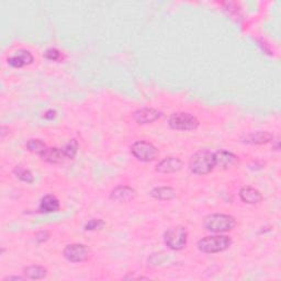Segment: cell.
<instances>
[{
    "mask_svg": "<svg viewBox=\"0 0 281 281\" xmlns=\"http://www.w3.org/2000/svg\"><path fill=\"white\" fill-rule=\"evenodd\" d=\"M232 240L226 235L206 236L198 242V248L206 254L221 253L231 246Z\"/></svg>",
    "mask_w": 281,
    "mask_h": 281,
    "instance_id": "4",
    "label": "cell"
},
{
    "mask_svg": "<svg viewBox=\"0 0 281 281\" xmlns=\"http://www.w3.org/2000/svg\"><path fill=\"white\" fill-rule=\"evenodd\" d=\"M24 272H25V276L27 279H32V280L43 279V278H45L48 275L46 268H44V267H42V266H38V265L29 266V267L25 268Z\"/></svg>",
    "mask_w": 281,
    "mask_h": 281,
    "instance_id": "17",
    "label": "cell"
},
{
    "mask_svg": "<svg viewBox=\"0 0 281 281\" xmlns=\"http://www.w3.org/2000/svg\"><path fill=\"white\" fill-rule=\"evenodd\" d=\"M136 192L134 189H132L127 186L116 187L112 192H111L110 198L116 202H129L135 198Z\"/></svg>",
    "mask_w": 281,
    "mask_h": 281,
    "instance_id": "12",
    "label": "cell"
},
{
    "mask_svg": "<svg viewBox=\"0 0 281 281\" xmlns=\"http://www.w3.org/2000/svg\"><path fill=\"white\" fill-rule=\"evenodd\" d=\"M46 147L48 146L45 145V143H43L41 139H30L28 140L27 143V149L30 152L38 155H40L44 150L46 149Z\"/></svg>",
    "mask_w": 281,
    "mask_h": 281,
    "instance_id": "19",
    "label": "cell"
},
{
    "mask_svg": "<svg viewBox=\"0 0 281 281\" xmlns=\"http://www.w3.org/2000/svg\"><path fill=\"white\" fill-rule=\"evenodd\" d=\"M162 116V113L158 110H155L152 108H144L139 109L134 113V120L138 124H149L152 122L157 121Z\"/></svg>",
    "mask_w": 281,
    "mask_h": 281,
    "instance_id": "9",
    "label": "cell"
},
{
    "mask_svg": "<svg viewBox=\"0 0 281 281\" xmlns=\"http://www.w3.org/2000/svg\"><path fill=\"white\" fill-rule=\"evenodd\" d=\"M169 127L178 131H194L199 127V121L190 113L177 112L169 118Z\"/></svg>",
    "mask_w": 281,
    "mask_h": 281,
    "instance_id": "6",
    "label": "cell"
},
{
    "mask_svg": "<svg viewBox=\"0 0 281 281\" xmlns=\"http://www.w3.org/2000/svg\"><path fill=\"white\" fill-rule=\"evenodd\" d=\"M90 251L83 244H71L64 249V257L72 263H81L89 258Z\"/></svg>",
    "mask_w": 281,
    "mask_h": 281,
    "instance_id": "8",
    "label": "cell"
},
{
    "mask_svg": "<svg viewBox=\"0 0 281 281\" xmlns=\"http://www.w3.org/2000/svg\"><path fill=\"white\" fill-rule=\"evenodd\" d=\"M60 210V201L58 199L52 195H48L44 197L40 206H39V212L41 213H52V212H56Z\"/></svg>",
    "mask_w": 281,
    "mask_h": 281,
    "instance_id": "15",
    "label": "cell"
},
{
    "mask_svg": "<svg viewBox=\"0 0 281 281\" xmlns=\"http://www.w3.org/2000/svg\"><path fill=\"white\" fill-rule=\"evenodd\" d=\"M204 227L213 233H224L233 230L236 225V221L233 217L227 214L216 213L208 216L204 219Z\"/></svg>",
    "mask_w": 281,
    "mask_h": 281,
    "instance_id": "3",
    "label": "cell"
},
{
    "mask_svg": "<svg viewBox=\"0 0 281 281\" xmlns=\"http://www.w3.org/2000/svg\"><path fill=\"white\" fill-rule=\"evenodd\" d=\"M33 62V55L27 50H19L11 57L8 58V64L11 67L21 68Z\"/></svg>",
    "mask_w": 281,
    "mask_h": 281,
    "instance_id": "10",
    "label": "cell"
},
{
    "mask_svg": "<svg viewBox=\"0 0 281 281\" xmlns=\"http://www.w3.org/2000/svg\"><path fill=\"white\" fill-rule=\"evenodd\" d=\"M14 175H16L18 178L22 181L25 182H29V183H32L34 178H33V175L30 171H28V169L24 168L22 166H17L16 168H14L13 171Z\"/></svg>",
    "mask_w": 281,
    "mask_h": 281,
    "instance_id": "18",
    "label": "cell"
},
{
    "mask_svg": "<svg viewBox=\"0 0 281 281\" xmlns=\"http://www.w3.org/2000/svg\"><path fill=\"white\" fill-rule=\"evenodd\" d=\"M151 195L157 200L169 201L176 197V191L172 187H157L152 190Z\"/></svg>",
    "mask_w": 281,
    "mask_h": 281,
    "instance_id": "16",
    "label": "cell"
},
{
    "mask_svg": "<svg viewBox=\"0 0 281 281\" xmlns=\"http://www.w3.org/2000/svg\"><path fill=\"white\" fill-rule=\"evenodd\" d=\"M78 152V142L76 139H71L65 146L57 149V147H46L40 156L43 160L52 162V164H62L67 160L75 158Z\"/></svg>",
    "mask_w": 281,
    "mask_h": 281,
    "instance_id": "2",
    "label": "cell"
},
{
    "mask_svg": "<svg viewBox=\"0 0 281 281\" xmlns=\"http://www.w3.org/2000/svg\"><path fill=\"white\" fill-rule=\"evenodd\" d=\"M103 225H105V223H103V221L101 220H90L88 223L86 224L85 226V230L87 231H95V230H99V228H101Z\"/></svg>",
    "mask_w": 281,
    "mask_h": 281,
    "instance_id": "21",
    "label": "cell"
},
{
    "mask_svg": "<svg viewBox=\"0 0 281 281\" xmlns=\"http://www.w3.org/2000/svg\"><path fill=\"white\" fill-rule=\"evenodd\" d=\"M52 113H55V111H48V112H46V114L45 115H44V116H45L46 118V119H52V118H54L55 115H52Z\"/></svg>",
    "mask_w": 281,
    "mask_h": 281,
    "instance_id": "24",
    "label": "cell"
},
{
    "mask_svg": "<svg viewBox=\"0 0 281 281\" xmlns=\"http://www.w3.org/2000/svg\"><path fill=\"white\" fill-rule=\"evenodd\" d=\"M166 245L173 250H180L184 248L187 244V231L180 225L168 228L165 233Z\"/></svg>",
    "mask_w": 281,
    "mask_h": 281,
    "instance_id": "5",
    "label": "cell"
},
{
    "mask_svg": "<svg viewBox=\"0 0 281 281\" xmlns=\"http://www.w3.org/2000/svg\"><path fill=\"white\" fill-rule=\"evenodd\" d=\"M183 167V162L181 159L176 157H168L162 159L156 166V171L161 174H171L179 172Z\"/></svg>",
    "mask_w": 281,
    "mask_h": 281,
    "instance_id": "11",
    "label": "cell"
},
{
    "mask_svg": "<svg viewBox=\"0 0 281 281\" xmlns=\"http://www.w3.org/2000/svg\"><path fill=\"white\" fill-rule=\"evenodd\" d=\"M50 239V233L48 231H40L35 234V240L39 243L46 242Z\"/></svg>",
    "mask_w": 281,
    "mask_h": 281,
    "instance_id": "22",
    "label": "cell"
},
{
    "mask_svg": "<svg viewBox=\"0 0 281 281\" xmlns=\"http://www.w3.org/2000/svg\"><path fill=\"white\" fill-rule=\"evenodd\" d=\"M26 277H17V276H9V277H6L4 279V281H11V280H25Z\"/></svg>",
    "mask_w": 281,
    "mask_h": 281,
    "instance_id": "23",
    "label": "cell"
},
{
    "mask_svg": "<svg viewBox=\"0 0 281 281\" xmlns=\"http://www.w3.org/2000/svg\"><path fill=\"white\" fill-rule=\"evenodd\" d=\"M131 152L134 155V157L140 161H153L157 158L159 152L156 146L152 143L145 142V140H137L131 147Z\"/></svg>",
    "mask_w": 281,
    "mask_h": 281,
    "instance_id": "7",
    "label": "cell"
},
{
    "mask_svg": "<svg viewBox=\"0 0 281 281\" xmlns=\"http://www.w3.org/2000/svg\"><path fill=\"white\" fill-rule=\"evenodd\" d=\"M240 197L242 199V201L248 204H257L263 200V196L261 194V191L249 186L243 187L240 190Z\"/></svg>",
    "mask_w": 281,
    "mask_h": 281,
    "instance_id": "13",
    "label": "cell"
},
{
    "mask_svg": "<svg viewBox=\"0 0 281 281\" xmlns=\"http://www.w3.org/2000/svg\"><path fill=\"white\" fill-rule=\"evenodd\" d=\"M190 171L197 175L210 174L214 168L218 167V151L209 149L200 150L194 154L189 161Z\"/></svg>",
    "mask_w": 281,
    "mask_h": 281,
    "instance_id": "1",
    "label": "cell"
},
{
    "mask_svg": "<svg viewBox=\"0 0 281 281\" xmlns=\"http://www.w3.org/2000/svg\"><path fill=\"white\" fill-rule=\"evenodd\" d=\"M44 56L50 61H61V58H63V54L57 49H49L45 53H44Z\"/></svg>",
    "mask_w": 281,
    "mask_h": 281,
    "instance_id": "20",
    "label": "cell"
},
{
    "mask_svg": "<svg viewBox=\"0 0 281 281\" xmlns=\"http://www.w3.org/2000/svg\"><path fill=\"white\" fill-rule=\"evenodd\" d=\"M243 139L244 143L261 145L269 143L270 140L273 139V135L270 134L269 132H254L250 133V134H247Z\"/></svg>",
    "mask_w": 281,
    "mask_h": 281,
    "instance_id": "14",
    "label": "cell"
}]
</instances>
